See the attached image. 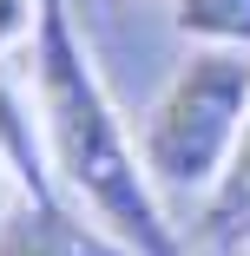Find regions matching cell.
Wrapping results in <instances>:
<instances>
[{"mask_svg":"<svg viewBox=\"0 0 250 256\" xmlns=\"http://www.w3.org/2000/svg\"><path fill=\"white\" fill-rule=\"evenodd\" d=\"M33 106H40L53 178L92 224H106L132 256H184L178 230L165 224V204H158L165 190L145 171V151H138L132 125L119 118L106 79L92 66V46L79 40V26L66 14V0H46L40 7Z\"/></svg>","mask_w":250,"mask_h":256,"instance_id":"obj_1","label":"cell"},{"mask_svg":"<svg viewBox=\"0 0 250 256\" xmlns=\"http://www.w3.org/2000/svg\"><path fill=\"white\" fill-rule=\"evenodd\" d=\"M250 125V53L230 46H197V53L165 79L152 112L138 125V151L158 190L211 197L230 171V151Z\"/></svg>","mask_w":250,"mask_h":256,"instance_id":"obj_2","label":"cell"},{"mask_svg":"<svg viewBox=\"0 0 250 256\" xmlns=\"http://www.w3.org/2000/svg\"><path fill=\"white\" fill-rule=\"evenodd\" d=\"M0 256H132L106 224H86L73 197H20L0 217Z\"/></svg>","mask_w":250,"mask_h":256,"instance_id":"obj_3","label":"cell"},{"mask_svg":"<svg viewBox=\"0 0 250 256\" xmlns=\"http://www.w3.org/2000/svg\"><path fill=\"white\" fill-rule=\"evenodd\" d=\"M204 243L217 250H250V125L230 151V171L217 178V190L204 197Z\"/></svg>","mask_w":250,"mask_h":256,"instance_id":"obj_4","label":"cell"},{"mask_svg":"<svg viewBox=\"0 0 250 256\" xmlns=\"http://www.w3.org/2000/svg\"><path fill=\"white\" fill-rule=\"evenodd\" d=\"M171 26L197 46L250 53V0H171Z\"/></svg>","mask_w":250,"mask_h":256,"instance_id":"obj_5","label":"cell"},{"mask_svg":"<svg viewBox=\"0 0 250 256\" xmlns=\"http://www.w3.org/2000/svg\"><path fill=\"white\" fill-rule=\"evenodd\" d=\"M40 7H46V0H0V60L40 33Z\"/></svg>","mask_w":250,"mask_h":256,"instance_id":"obj_6","label":"cell"},{"mask_svg":"<svg viewBox=\"0 0 250 256\" xmlns=\"http://www.w3.org/2000/svg\"><path fill=\"white\" fill-rule=\"evenodd\" d=\"M20 197H27V190H20V178H14V164L0 158V217H7L14 204H20Z\"/></svg>","mask_w":250,"mask_h":256,"instance_id":"obj_7","label":"cell"},{"mask_svg":"<svg viewBox=\"0 0 250 256\" xmlns=\"http://www.w3.org/2000/svg\"><path fill=\"white\" fill-rule=\"evenodd\" d=\"M243 256H250V250H243Z\"/></svg>","mask_w":250,"mask_h":256,"instance_id":"obj_8","label":"cell"}]
</instances>
